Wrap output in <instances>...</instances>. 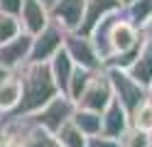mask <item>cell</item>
I'll return each mask as SVG.
<instances>
[{
    "mask_svg": "<svg viewBox=\"0 0 152 147\" xmlns=\"http://www.w3.org/2000/svg\"><path fill=\"white\" fill-rule=\"evenodd\" d=\"M120 3H123V7H125V5H130V3H135V0H120Z\"/></svg>",
    "mask_w": 152,
    "mask_h": 147,
    "instance_id": "cell-28",
    "label": "cell"
},
{
    "mask_svg": "<svg viewBox=\"0 0 152 147\" xmlns=\"http://www.w3.org/2000/svg\"><path fill=\"white\" fill-rule=\"evenodd\" d=\"M147 91H150V96H152V81H150V86H147Z\"/></svg>",
    "mask_w": 152,
    "mask_h": 147,
    "instance_id": "cell-29",
    "label": "cell"
},
{
    "mask_svg": "<svg viewBox=\"0 0 152 147\" xmlns=\"http://www.w3.org/2000/svg\"><path fill=\"white\" fill-rule=\"evenodd\" d=\"M123 17L132 22L137 29H150L152 27V0H135V3H130L120 10Z\"/></svg>",
    "mask_w": 152,
    "mask_h": 147,
    "instance_id": "cell-17",
    "label": "cell"
},
{
    "mask_svg": "<svg viewBox=\"0 0 152 147\" xmlns=\"http://www.w3.org/2000/svg\"><path fill=\"white\" fill-rule=\"evenodd\" d=\"M15 120L20 123V147H59L56 137L42 125L32 123L30 118H15Z\"/></svg>",
    "mask_w": 152,
    "mask_h": 147,
    "instance_id": "cell-11",
    "label": "cell"
},
{
    "mask_svg": "<svg viewBox=\"0 0 152 147\" xmlns=\"http://www.w3.org/2000/svg\"><path fill=\"white\" fill-rule=\"evenodd\" d=\"M123 10V7H120ZM142 29H137L132 22H128L125 17H123V12L118 15L115 20V25H113V32H110V49H113V54H118V52H125V49L130 47H135L140 39H142Z\"/></svg>",
    "mask_w": 152,
    "mask_h": 147,
    "instance_id": "cell-13",
    "label": "cell"
},
{
    "mask_svg": "<svg viewBox=\"0 0 152 147\" xmlns=\"http://www.w3.org/2000/svg\"><path fill=\"white\" fill-rule=\"evenodd\" d=\"M103 69H106V74L110 78L115 101H120V105L128 110V115H132L137 110V105L150 98L147 86L140 83L137 78H132L128 69H118V66H103Z\"/></svg>",
    "mask_w": 152,
    "mask_h": 147,
    "instance_id": "cell-2",
    "label": "cell"
},
{
    "mask_svg": "<svg viewBox=\"0 0 152 147\" xmlns=\"http://www.w3.org/2000/svg\"><path fill=\"white\" fill-rule=\"evenodd\" d=\"M71 120H74V125L79 127V130L86 135V137L98 135V132H101V125H103L101 113H96V110H86V108H79V105H76Z\"/></svg>",
    "mask_w": 152,
    "mask_h": 147,
    "instance_id": "cell-18",
    "label": "cell"
},
{
    "mask_svg": "<svg viewBox=\"0 0 152 147\" xmlns=\"http://www.w3.org/2000/svg\"><path fill=\"white\" fill-rule=\"evenodd\" d=\"M123 7L120 0H83V20L76 32L79 34H91V29L98 25L101 17H106L110 12H118V10Z\"/></svg>",
    "mask_w": 152,
    "mask_h": 147,
    "instance_id": "cell-9",
    "label": "cell"
},
{
    "mask_svg": "<svg viewBox=\"0 0 152 147\" xmlns=\"http://www.w3.org/2000/svg\"><path fill=\"white\" fill-rule=\"evenodd\" d=\"M32 37L30 32H22L12 37L10 42H5V44H0V64H3L7 71H17L27 59H30V49H32Z\"/></svg>",
    "mask_w": 152,
    "mask_h": 147,
    "instance_id": "cell-7",
    "label": "cell"
},
{
    "mask_svg": "<svg viewBox=\"0 0 152 147\" xmlns=\"http://www.w3.org/2000/svg\"><path fill=\"white\" fill-rule=\"evenodd\" d=\"M130 125L152 132V96L147 98V101H142V103L137 105V110L130 115Z\"/></svg>",
    "mask_w": 152,
    "mask_h": 147,
    "instance_id": "cell-22",
    "label": "cell"
},
{
    "mask_svg": "<svg viewBox=\"0 0 152 147\" xmlns=\"http://www.w3.org/2000/svg\"><path fill=\"white\" fill-rule=\"evenodd\" d=\"M86 147H123V142L118 140V137H108V135H91L88 140H86Z\"/></svg>",
    "mask_w": 152,
    "mask_h": 147,
    "instance_id": "cell-24",
    "label": "cell"
},
{
    "mask_svg": "<svg viewBox=\"0 0 152 147\" xmlns=\"http://www.w3.org/2000/svg\"><path fill=\"white\" fill-rule=\"evenodd\" d=\"M64 34H66V29L61 25H56L54 20H49V25L32 37V49H30L27 61H49L64 47Z\"/></svg>",
    "mask_w": 152,
    "mask_h": 147,
    "instance_id": "cell-5",
    "label": "cell"
},
{
    "mask_svg": "<svg viewBox=\"0 0 152 147\" xmlns=\"http://www.w3.org/2000/svg\"><path fill=\"white\" fill-rule=\"evenodd\" d=\"M54 137H56V142H59V147H86V140H88V137L74 125V120H66L59 130L54 132Z\"/></svg>",
    "mask_w": 152,
    "mask_h": 147,
    "instance_id": "cell-19",
    "label": "cell"
},
{
    "mask_svg": "<svg viewBox=\"0 0 152 147\" xmlns=\"http://www.w3.org/2000/svg\"><path fill=\"white\" fill-rule=\"evenodd\" d=\"M22 32V22L17 15H10V12H0V44L10 42L12 37H17Z\"/></svg>",
    "mask_w": 152,
    "mask_h": 147,
    "instance_id": "cell-21",
    "label": "cell"
},
{
    "mask_svg": "<svg viewBox=\"0 0 152 147\" xmlns=\"http://www.w3.org/2000/svg\"><path fill=\"white\" fill-rule=\"evenodd\" d=\"M74 110H76V103L71 101V98L66 96V93H56L47 105H42L34 115H27V118H30L32 123L42 125L44 130H49V132L54 135L66 120H71Z\"/></svg>",
    "mask_w": 152,
    "mask_h": 147,
    "instance_id": "cell-3",
    "label": "cell"
},
{
    "mask_svg": "<svg viewBox=\"0 0 152 147\" xmlns=\"http://www.w3.org/2000/svg\"><path fill=\"white\" fill-rule=\"evenodd\" d=\"M74 59L66 54V49L61 47L59 52H56L52 59H49V69H52V76H54V81L56 86H59V91L66 93V86H69V78H71V71H74Z\"/></svg>",
    "mask_w": 152,
    "mask_h": 147,
    "instance_id": "cell-16",
    "label": "cell"
},
{
    "mask_svg": "<svg viewBox=\"0 0 152 147\" xmlns=\"http://www.w3.org/2000/svg\"><path fill=\"white\" fill-rule=\"evenodd\" d=\"M132 78H137L140 83L150 86L152 81V27L145 29V37H142V47H140V54L137 59L132 61V66L128 69Z\"/></svg>",
    "mask_w": 152,
    "mask_h": 147,
    "instance_id": "cell-14",
    "label": "cell"
},
{
    "mask_svg": "<svg viewBox=\"0 0 152 147\" xmlns=\"http://www.w3.org/2000/svg\"><path fill=\"white\" fill-rule=\"evenodd\" d=\"M7 74H12V71H7V69H5V66H3V64H0V81H3V78H5V76H7Z\"/></svg>",
    "mask_w": 152,
    "mask_h": 147,
    "instance_id": "cell-26",
    "label": "cell"
},
{
    "mask_svg": "<svg viewBox=\"0 0 152 147\" xmlns=\"http://www.w3.org/2000/svg\"><path fill=\"white\" fill-rule=\"evenodd\" d=\"M113 98H115V96H113L110 78H108V74H106V69L101 66V69H96V71H93L88 86L83 88V93H81L79 101H76V105H79V108H86V110L103 113Z\"/></svg>",
    "mask_w": 152,
    "mask_h": 147,
    "instance_id": "cell-4",
    "label": "cell"
},
{
    "mask_svg": "<svg viewBox=\"0 0 152 147\" xmlns=\"http://www.w3.org/2000/svg\"><path fill=\"white\" fill-rule=\"evenodd\" d=\"M49 7L39 0H22V10H20V22L22 29L30 34H37L49 25Z\"/></svg>",
    "mask_w": 152,
    "mask_h": 147,
    "instance_id": "cell-12",
    "label": "cell"
},
{
    "mask_svg": "<svg viewBox=\"0 0 152 147\" xmlns=\"http://www.w3.org/2000/svg\"><path fill=\"white\" fill-rule=\"evenodd\" d=\"M91 76H93V69H86V66H74L71 78H69V86H66V96H69L74 103L81 98L83 88H86V86H88V81H91Z\"/></svg>",
    "mask_w": 152,
    "mask_h": 147,
    "instance_id": "cell-20",
    "label": "cell"
},
{
    "mask_svg": "<svg viewBox=\"0 0 152 147\" xmlns=\"http://www.w3.org/2000/svg\"><path fill=\"white\" fill-rule=\"evenodd\" d=\"M17 76H20L22 96H20V103L15 105V110L5 113L10 118L34 115L42 105L49 103L56 93H61L56 81H54V76H52L49 61H25L17 69Z\"/></svg>",
    "mask_w": 152,
    "mask_h": 147,
    "instance_id": "cell-1",
    "label": "cell"
},
{
    "mask_svg": "<svg viewBox=\"0 0 152 147\" xmlns=\"http://www.w3.org/2000/svg\"><path fill=\"white\" fill-rule=\"evenodd\" d=\"M123 147H152V132L140 130V127H128V132L120 137Z\"/></svg>",
    "mask_w": 152,
    "mask_h": 147,
    "instance_id": "cell-23",
    "label": "cell"
},
{
    "mask_svg": "<svg viewBox=\"0 0 152 147\" xmlns=\"http://www.w3.org/2000/svg\"><path fill=\"white\" fill-rule=\"evenodd\" d=\"M20 10H22V0H0V12H10L20 17Z\"/></svg>",
    "mask_w": 152,
    "mask_h": 147,
    "instance_id": "cell-25",
    "label": "cell"
},
{
    "mask_svg": "<svg viewBox=\"0 0 152 147\" xmlns=\"http://www.w3.org/2000/svg\"><path fill=\"white\" fill-rule=\"evenodd\" d=\"M20 96H22L20 76H17V71H12L0 81V115L15 110V105L20 103Z\"/></svg>",
    "mask_w": 152,
    "mask_h": 147,
    "instance_id": "cell-15",
    "label": "cell"
},
{
    "mask_svg": "<svg viewBox=\"0 0 152 147\" xmlns=\"http://www.w3.org/2000/svg\"><path fill=\"white\" fill-rule=\"evenodd\" d=\"M101 118H103V125H101V132L103 135H108V137H120L128 132V127H130V115H128V110L120 105V101H113L108 103V108L101 113Z\"/></svg>",
    "mask_w": 152,
    "mask_h": 147,
    "instance_id": "cell-10",
    "label": "cell"
},
{
    "mask_svg": "<svg viewBox=\"0 0 152 147\" xmlns=\"http://www.w3.org/2000/svg\"><path fill=\"white\" fill-rule=\"evenodd\" d=\"M64 49H66V54L74 59L76 66H86V69H93V71L103 66L96 47H93V42H91V37H86V34L66 32L64 34Z\"/></svg>",
    "mask_w": 152,
    "mask_h": 147,
    "instance_id": "cell-6",
    "label": "cell"
},
{
    "mask_svg": "<svg viewBox=\"0 0 152 147\" xmlns=\"http://www.w3.org/2000/svg\"><path fill=\"white\" fill-rule=\"evenodd\" d=\"M39 3H44V5H47V7H52V5H54V3H56V0H39Z\"/></svg>",
    "mask_w": 152,
    "mask_h": 147,
    "instance_id": "cell-27",
    "label": "cell"
},
{
    "mask_svg": "<svg viewBox=\"0 0 152 147\" xmlns=\"http://www.w3.org/2000/svg\"><path fill=\"white\" fill-rule=\"evenodd\" d=\"M49 17L66 32H76L83 20V0H56L49 7Z\"/></svg>",
    "mask_w": 152,
    "mask_h": 147,
    "instance_id": "cell-8",
    "label": "cell"
}]
</instances>
